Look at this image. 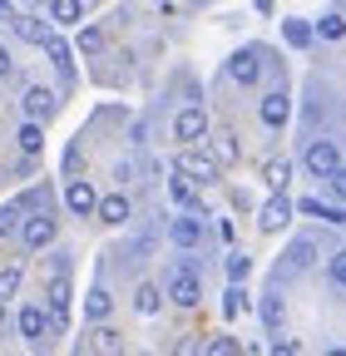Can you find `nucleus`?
I'll use <instances>...</instances> for the list:
<instances>
[{
    "instance_id": "nucleus-1",
    "label": "nucleus",
    "mask_w": 346,
    "mask_h": 356,
    "mask_svg": "<svg viewBox=\"0 0 346 356\" xmlns=\"http://www.w3.org/2000/svg\"><path fill=\"white\" fill-rule=\"evenodd\" d=\"M168 302H179V307H198V302H203V282H198V267H193V262L173 273V282H168Z\"/></svg>"
},
{
    "instance_id": "nucleus-2",
    "label": "nucleus",
    "mask_w": 346,
    "mask_h": 356,
    "mask_svg": "<svg viewBox=\"0 0 346 356\" xmlns=\"http://www.w3.org/2000/svg\"><path fill=\"white\" fill-rule=\"evenodd\" d=\"M302 163H307L317 178H336V168H341V154H336V144H307V154H302Z\"/></svg>"
},
{
    "instance_id": "nucleus-3",
    "label": "nucleus",
    "mask_w": 346,
    "mask_h": 356,
    "mask_svg": "<svg viewBox=\"0 0 346 356\" xmlns=\"http://www.w3.org/2000/svg\"><path fill=\"white\" fill-rule=\"evenodd\" d=\"M173 134H179V144H203V134H208V114L198 104H188L179 119H173Z\"/></svg>"
},
{
    "instance_id": "nucleus-4",
    "label": "nucleus",
    "mask_w": 346,
    "mask_h": 356,
    "mask_svg": "<svg viewBox=\"0 0 346 356\" xmlns=\"http://www.w3.org/2000/svg\"><path fill=\"white\" fill-rule=\"evenodd\" d=\"M65 203H69V213H99V193H94V184H84V178H74V184H65Z\"/></svg>"
},
{
    "instance_id": "nucleus-5",
    "label": "nucleus",
    "mask_w": 346,
    "mask_h": 356,
    "mask_svg": "<svg viewBox=\"0 0 346 356\" xmlns=\"http://www.w3.org/2000/svg\"><path fill=\"white\" fill-rule=\"evenodd\" d=\"M179 173L198 178V184H213V178H218V159H213V154H198V149H188V154L179 159Z\"/></svg>"
},
{
    "instance_id": "nucleus-6",
    "label": "nucleus",
    "mask_w": 346,
    "mask_h": 356,
    "mask_svg": "<svg viewBox=\"0 0 346 356\" xmlns=\"http://www.w3.org/2000/svg\"><path fill=\"white\" fill-rule=\"evenodd\" d=\"M45 302H50V327L65 332V322H69V277H55Z\"/></svg>"
},
{
    "instance_id": "nucleus-7",
    "label": "nucleus",
    "mask_w": 346,
    "mask_h": 356,
    "mask_svg": "<svg viewBox=\"0 0 346 356\" xmlns=\"http://www.w3.org/2000/svg\"><path fill=\"white\" fill-rule=\"evenodd\" d=\"M25 114H30V124H45L55 114V95H50L45 84H30L25 89Z\"/></svg>"
},
{
    "instance_id": "nucleus-8",
    "label": "nucleus",
    "mask_w": 346,
    "mask_h": 356,
    "mask_svg": "<svg viewBox=\"0 0 346 356\" xmlns=\"http://www.w3.org/2000/svg\"><path fill=\"white\" fill-rule=\"evenodd\" d=\"M20 238H25V248H50L55 243V218L50 213H35L25 228H20Z\"/></svg>"
},
{
    "instance_id": "nucleus-9",
    "label": "nucleus",
    "mask_w": 346,
    "mask_h": 356,
    "mask_svg": "<svg viewBox=\"0 0 346 356\" xmlns=\"http://www.w3.org/2000/svg\"><path fill=\"white\" fill-rule=\"evenodd\" d=\"M257 114H263V124H267V129H282V124H287V114H292V99L282 95V89H272V95L257 104Z\"/></svg>"
},
{
    "instance_id": "nucleus-10",
    "label": "nucleus",
    "mask_w": 346,
    "mask_h": 356,
    "mask_svg": "<svg viewBox=\"0 0 346 356\" xmlns=\"http://www.w3.org/2000/svg\"><path fill=\"white\" fill-rule=\"evenodd\" d=\"M45 332H50V312H45V307H25V312H20V337H25V341H40Z\"/></svg>"
},
{
    "instance_id": "nucleus-11",
    "label": "nucleus",
    "mask_w": 346,
    "mask_h": 356,
    "mask_svg": "<svg viewBox=\"0 0 346 356\" xmlns=\"http://www.w3.org/2000/svg\"><path fill=\"white\" fill-rule=\"evenodd\" d=\"M228 74H233L238 84H252L257 74H263V65H257V50H238V55L228 60Z\"/></svg>"
},
{
    "instance_id": "nucleus-12",
    "label": "nucleus",
    "mask_w": 346,
    "mask_h": 356,
    "mask_svg": "<svg viewBox=\"0 0 346 356\" xmlns=\"http://www.w3.org/2000/svg\"><path fill=\"white\" fill-rule=\"evenodd\" d=\"M263 184L272 188V198H282V188L292 184V163H287V159H267V163H263Z\"/></svg>"
},
{
    "instance_id": "nucleus-13",
    "label": "nucleus",
    "mask_w": 346,
    "mask_h": 356,
    "mask_svg": "<svg viewBox=\"0 0 346 356\" xmlns=\"http://www.w3.org/2000/svg\"><path fill=\"white\" fill-rule=\"evenodd\" d=\"M287 218H292V203L287 198H267L263 203V233H282Z\"/></svg>"
},
{
    "instance_id": "nucleus-14",
    "label": "nucleus",
    "mask_w": 346,
    "mask_h": 356,
    "mask_svg": "<svg viewBox=\"0 0 346 356\" xmlns=\"http://www.w3.org/2000/svg\"><path fill=\"white\" fill-rule=\"evenodd\" d=\"M168 238L179 243V248H198V238H203V222H198V218H179V222L168 228Z\"/></svg>"
},
{
    "instance_id": "nucleus-15",
    "label": "nucleus",
    "mask_w": 346,
    "mask_h": 356,
    "mask_svg": "<svg viewBox=\"0 0 346 356\" xmlns=\"http://www.w3.org/2000/svg\"><path fill=\"white\" fill-rule=\"evenodd\" d=\"M99 218L114 222V228H119V222H129V198H124V193H104V198H99Z\"/></svg>"
},
{
    "instance_id": "nucleus-16",
    "label": "nucleus",
    "mask_w": 346,
    "mask_h": 356,
    "mask_svg": "<svg viewBox=\"0 0 346 356\" xmlns=\"http://www.w3.org/2000/svg\"><path fill=\"white\" fill-rule=\"evenodd\" d=\"M168 193H173V203H183V208H193V203H198L193 178H188V173H179V168H173V178H168Z\"/></svg>"
},
{
    "instance_id": "nucleus-17",
    "label": "nucleus",
    "mask_w": 346,
    "mask_h": 356,
    "mask_svg": "<svg viewBox=\"0 0 346 356\" xmlns=\"http://www.w3.org/2000/svg\"><path fill=\"white\" fill-rule=\"evenodd\" d=\"M109 312H114V297H109L104 287H94L90 297H84V317H90V322H104Z\"/></svg>"
},
{
    "instance_id": "nucleus-18",
    "label": "nucleus",
    "mask_w": 346,
    "mask_h": 356,
    "mask_svg": "<svg viewBox=\"0 0 346 356\" xmlns=\"http://www.w3.org/2000/svg\"><path fill=\"white\" fill-rule=\"evenodd\" d=\"M15 35H20V40H35V44H45V40H50L45 20H35V15H15Z\"/></svg>"
},
{
    "instance_id": "nucleus-19",
    "label": "nucleus",
    "mask_w": 346,
    "mask_h": 356,
    "mask_svg": "<svg viewBox=\"0 0 346 356\" xmlns=\"http://www.w3.org/2000/svg\"><path fill=\"white\" fill-rule=\"evenodd\" d=\"M134 307H139V317H154V312L163 307L158 287H154V282H139V292H134Z\"/></svg>"
},
{
    "instance_id": "nucleus-20",
    "label": "nucleus",
    "mask_w": 346,
    "mask_h": 356,
    "mask_svg": "<svg viewBox=\"0 0 346 356\" xmlns=\"http://www.w3.org/2000/svg\"><path fill=\"white\" fill-rule=\"evenodd\" d=\"M317 35H322V40H346V15H341V10H327V15L317 20Z\"/></svg>"
},
{
    "instance_id": "nucleus-21",
    "label": "nucleus",
    "mask_w": 346,
    "mask_h": 356,
    "mask_svg": "<svg viewBox=\"0 0 346 356\" xmlns=\"http://www.w3.org/2000/svg\"><path fill=\"white\" fill-rule=\"evenodd\" d=\"M94 351H99V356H119V351H124V337H119L114 327H99V332H94Z\"/></svg>"
},
{
    "instance_id": "nucleus-22",
    "label": "nucleus",
    "mask_w": 346,
    "mask_h": 356,
    "mask_svg": "<svg viewBox=\"0 0 346 356\" xmlns=\"http://www.w3.org/2000/svg\"><path fill=\"white\" fill-rule=\"evenodd\" d=\"M79 15H84L79 0H55V6H50V20H55V25H74Z\"/></svg>"
},
{
    "instance_id": "nucleus-23",
    "label": "nucleus",
    "mask_w": 346,
    "mask_h": 356,
    "mask_svg": "<svg viewBox=\"0 0 346 356\" xmlns=\"http://www.w3.org/2000/svg\"><path fill=\"white\" fill-rule=\"evenodd\" d=\"M282 35H287V44H297V50H307L317 30H312L307 20H287V30H282Z\"/></svg>"
},
{
    "instance_id": "nucleus-24",
    "label": "nucleus",
    "mask_w": 346,
    "mask_h": 356,
    "mask_svg": "<svg viewBox=\"0 0 346 356\" xmlns=\"http://www.w3.org/2000/svg\"><path fill=\"white\" fill-rule=\"evenodd\" d=\"M213 159H218V163H233V159H238V134H218V144H213Z\"/></svg>"
},
{
    "instance_id": "nucleus-25",
    "label": "nucleus",
    "mask_w": 346,
    "mask_h": 356,
    "mask_svg": "<svg viewBox=\"0 0 346 356\" xmlns=\"http://www.w3.org/2000/svg\"><path fill=\"white\" fill-rule=\"evenodd\" d=\"M247 273H252V257L233 252V257H228V282H233V287H242V277H247Z\"/></svg>"
},
{
    "instance_id": "nucleus-26",
    "label": "nucleus",
    "mask_w": 346,
    "mask_h": 356,
    "mask_svg": "<svg viewBox=\"0 0 346 356\" xmlns=\"http://www.w3.org/2000/svg\"><path fill=\"white\" fill-rule=\"evenodd\" d=\"M203 356H242V346H238L233 337H213V341L203 346Z\"/></svg>"
},
{
    "instance_id": "nucleus-27",
    "label": "nucleus",
    "mask_w": 346,
    "mask_h": 356,
    "mask_svg": "<svg viewBox=\"0 0 346 356\" xmlns=\"http://www.w3.org/2000/svg\"><path fill=\"white\" fill-rule=\"evenodd\" d=\"M45 55H50L60 70H69V44H65L60 35H50V40H45Z\"/></svg>"
},
{
    "instance_id": "nucleus-28",
    "label": "nucleus",
    "mask_w": 346,
    "mask_h": 356,
    "mask_svg": "<svg viewBox=\"0 0 346 356\" xmlns=\"http://www.w3.org/2000/svg\"><path fill=\"white\" fill-rule=\"evenodd\" d=\"M238 312H247V292H242V287H228V297H223V317H238Z\"/></svg>"
},
{
    "instance_id": "nucleus-29",
    "label": "nucleus",
    "mask_w": 346,
    "mask_h": 356,
    "mask_svg": "<svg viewBox=\"0 0 346 356\" xmlns=\"http://www.w3.org/2000/svg\"><path fill=\"white\" fill-rule=\"evenodd\" d=\"M20 292V267H6V273H0V302H10Z\"/></svg>"
},
{
    "instance_id": "nucleus-30",
    "label": "nucleus",
    "mask_w": 346,
    "mask_h": 356,
    "mask_svg": "<svg viewBox=\"0 0 346 356\" xmlns=\"http://www.w3.org/2000/svg\"><path fill=\"white\" fill-rule=\"evenodd\" d=\"M40 144H45V139H40V124H20V149L25 154H40Z\"/></svg>"
},
{
    "instance_id": "nucleus-31",
    "label": "nucleus",
    "mask_w": 346,
    "mask_h": 356,
    "mask_svg": "<svg viewBox=\"0 0 346 356\" xmlns=\"http://www.w3.org/2000/svg\"><path fill=\"white\" fill-rule=\"evenodd\" d=\"M263 322H267V327H282V297H277V292L263 297Z\"/></svg>"
},
{
    "instance_id": "nucleus-32",
    "label": "nucleus",
    "mask_w": 346,
    "mask_h": 356,
    "mask_svg": "<svg viewBox=\"0 0 346 356\" xmlns=\"http://www.w3.org/2000/svg\"><path fill=\"white\" fill-rule=\"evenodd\" d=\"M20 208H25V203H10V208H0V238H10V233H15V218H20Z\"/></svg>"
},
{
    "instance_id": "nucleus-33",
    "label": "nucleus",
    "mask_w": 346,
    "mask_h": 356,
    "mask_svg": "<svg viewBox=\"0 0 346 356\" xmlns=\"http://www.w3.org/2000/svg\"><path fill=\"white\" fill-rule=\"evenodd\" d=\"M99 44H104V35H99L94 25H90V30H79V50H84V55H94Z\"/></svg>"
},
{
    "instance_id": "nucleus-34",
    "label": "nucleus",
    "mask_w": 346,
    "mask_h": 356,
    "mask_svg": "<svg viewBox=\"0 0 346 356\" xmlns=\"http://www.w3.org/2000/svg\"><path fill=\"white\" fill-rule=\"evenodd\" d=\"M327 273H331V282H336V287H346V252H336V257L327 262Z\"/></svg>"
},
{
    "instance_id": "nucleus-35",
    "label": "nucleus",
    "mask_w": 346,
    "mask_h": 356,
    "mask_svg": "<svg viewBox=\"0 0 346 356\" xmlns=\"http://www.w3.org/2000/svg\"><path fill=\"white\" fill-rule=\"evenodd\" d=\"M287 262H292V267H307V262H312V243H297V248L287 252Z\"/></svg>"
},
{
    "instance_id": "nucleus-36",
    "label": "nucleus",
    "mask_w": 346,
    "mask_h": 356,
    "mask_svg": "<svg viewBox=\"0 0 346 356\" xmlns=\"http://www.w3.org/2000/svg\"><path fill=\"white\" fill-rule=\"evenodd\" d=\"M331 193H336V198H346V163H341V168H336V178H331Z\"/></svg>"
},
{
    "instance_id": "nucleus-37",
    "label": "nucleus",
    "mask_w": 346,
    "mask_h": 356,
    "mask_svg": "<svg viewBox=\"0 0 346 356\" xmlns=\"http://www.w3.org/2000/svg\"><path fill=\"white\" fill-rule=\"evenodd\" d=\"M272 356H302L297 341H272Z\"/></svg>"
},
{
    "instance_id": "nucleus-38",
    "label": "nucleus",
    "mask_w": 346,
    "mask_h": 356,
    "mask_svg": "<svg viewBox=\"0 0 346 356\" xmlns=\"http://www.w3.org/2000/svg\"><path fill=\"white\" fill-rule=\"evenodd\" d=\"M173 356H198V346H193V341H179V346H173Z\"/></svg>"
},
{
    "instance_id": "nucleus-39",
    "label": "nucleus",
    "mask_w": 346,
    "mask_h": 356,
    "mask_svg": "<svg viewBox=\"0 0 346 356\" xmlns=\"http://www.w3.org/2000/svg\"><path fill=\"white\" fill-rule=\"evenodd\" d=\"M0 74H10V50L0 44Z\"/></svg>"
},
{
    "instance_id": "nucleus-40",
    "label": "nucleus",
    "mask_w": 346,
    "mask_h": 356,
    "mask_svg": "<svg viewBox=\"0 0 346 356\" xmlns=\"http://www.w3.org/2000/svg\"><path fill=\"white\" fill-rule=\"evenodd\" d=\"M327 356H346V351H341V346H331V351H327Z\"/></svg>"
},
{
    "instance_id": "nucleus-41",
    "label": "nucleus",
    "mask_w": 346,
    "mask_h": 356,
    "mask_svg": "<svg viewBox=\"0 0 346 356\" xmlns=\"http://www.w3.org/2000/svg\"><path fill=\"white\" fill-rule=\"evenodd\" d=\"M0 322H6V302H0Z\"/></svg>"
},
{
    "instance_id": "nucleus-42",
    "label": "nucleus",
    "mask_w": 346,
    "mask_h": 356,
    "mask_svg": "<svg viewBox=\"0 0 346 356\" xmlns=\"http://www.w3.org/2000/svg\"><path fill=\"white\" fill-rule=\"evenodd\" d=\"M0 15H6V6H0Z\"/></svg>"
}]
</instances>
